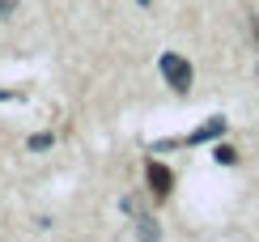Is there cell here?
Masks as SVG:
<instances>
[{
  "mask_svg": "<svg viewBox=\"0 0 259 242\" xmlns=\"http://www.w3.org/2000/svg\"><path fill=\"white\" fill-rule=\"evenodd\" d=\"M13 9H17V0H0V17H9Z\"/></svg>",
  "mask_w": 259,
  "mask_h": 242,
  "instance_id": "6",
  "label": "cell"
},
{
  "mask_svg": "<svg viewBox=\"0 0 259 242\" xmlns=\"http://www.w3.org/2000/svg\"><path fill=\"white\" fill-rule=\"evenodd\" d=\"M56 145V136L51 132H38V136H30V149H51Z\"/></svg>",
  "mask_w": 259,
  "mask_h": 242,
  "instance_id": "4",
  "label": "cell"
},
{
  "mask_svg": "<svg viewBox=\"0 0 259 242\" xmlns=\"http://www.w3.org/2000/svg\"><path fill=\"white\" fill-rule=\"evenodd\" d=\"M149 183H153V195H161V200H166L170 187H175V174L161 166V162H149Z\"/></svg>",
  "mask_w": 259,
  "mask_h": 242,
  "instance_id": "2",
  "label": "cell"
},
{
  "mask_svg": "<svg viewBox=\"0 0 259 242\" xmlns=\"http://www.w3.org/2000/svg\"><path fill=\"white\" fill-rule=\"evenodd\" d=\"M217 162H221V166H234V162H238V153H234L230 145H217Z\"/></svg>",
  "mask_w": 259,
  "mask_h": 242,
  "instance_id": "5",
  "label": "cell"
},
{
  "mask_svg": "<svg viewBox=\"0 0 259 242\" xmlns=\"http://www.w3.org/2000/svg\"><path fill=\"white\" fill-rule=\"evenodd\" d=\"M225 132V119H212V124H204V128H196L191 136H183L187 145H200V140H212V136H221Z\"/></svg>",
  "mask_w": 259,
  "mask_h": 242,
  "instance_id": "3",
  "label": "cell"
},
{
  "mask_svg": "<svg viewBox=\"0 0 259 242\" xmlns=\"http://www.w3.org/2000/svg\"><path fill=\"white\" fill-rule=\"evenodd\" d=\"M157 68H161V76H166L170 85L183 94L191 85V64L183 60V56H175V51H161V60H157Z\"/></svg>",
  "mask_w": 259,
  "mask_h": 242,
  "instance_id": "1",
  "label": "cell"
}]
</instances>
